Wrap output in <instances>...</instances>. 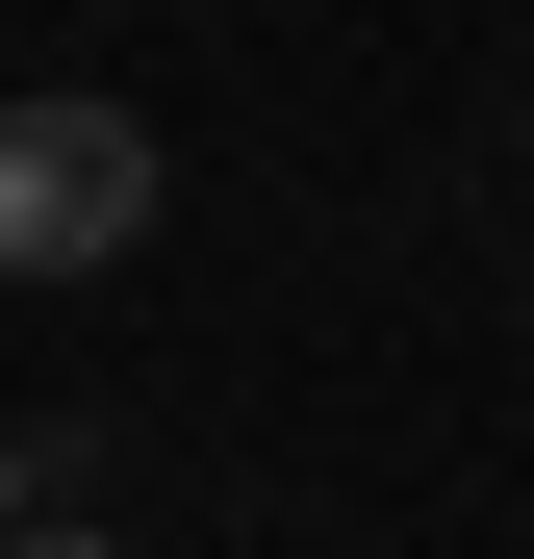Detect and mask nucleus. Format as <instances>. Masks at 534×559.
Masks as SVG:
<instances>
[{"label":"nucleus","mask_w":534,"mask_h":559,"mask_svg":"<svg viewBox=\"0 0 534 559\" xmlns=\"http://www.w3.org/2000/svg\"><path fill=\"white\" fill-rule=\"evenodd\" d=\"M0 534H26V457H0Z\"/></svg>","instance_id":"obj_3"},{"label":"nucleus","mask_w":534,"mask_h":559,"mask_svg":"<svg viewBox=\"0 0 534 559\" xmlns=\"http://www.w3.org/2000/svg\"><path fill=\"white\" fill-rule=\"evenodd\" d=\"M0 559H128V534H76V509H26V534H0Z\"/></svg>","instance_id":"obj_2"},{"label":"nucleus","mask_w":534,"mask_h":559,"mask_svg":"<svg viewBox=\"0 0 534 559\" xmlns=\"http://www.w3.org/2000/svg\"><path fill=\"white\" fill-rule=\"evenodd\" d=\"M128 254H153V128L103 76L0 103V280H128Z\"/></svg>","instance_id":"obj_1"}]
</instances>
